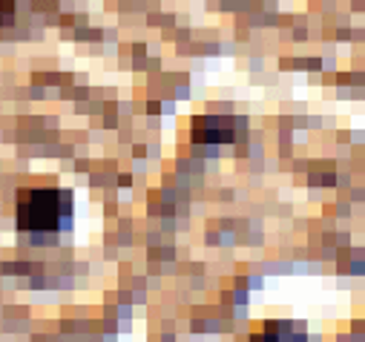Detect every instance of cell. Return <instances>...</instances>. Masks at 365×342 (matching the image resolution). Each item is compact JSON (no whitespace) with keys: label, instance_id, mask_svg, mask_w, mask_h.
Instances as JSON below:
<instances>
[{"label":"cell","instance_id":"obj_1","mask_svg":"<svg viewBox=\"0 0 365 342\" xmlns=\"http://www.w3.org/2000/svg\"><path fill=\"white\" fill-rule=\"evenodd\" d=\"M72 227V193L69 190H21L18 196V230L29 236H55Z\"/></svg>","mask_w":365,"mask_h":342},{"label":"cell","instance_id":"obj_2","mask_svg":"<svg viewBox=\"0 0 365 342\" xmlns=\"http://www.w3.org/2000/svg\"><path fill=\"white\" fill-rule=\"evenodd\" d=\"M253 342H305V331H297L294 333V325L291 322H267L264 333L256 336Z\"/></svg>","mask_w":365,"mask_h":342}]
</instances>
